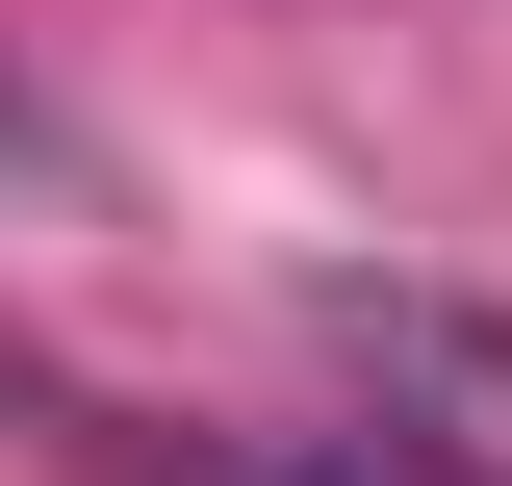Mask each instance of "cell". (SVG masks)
I'll return each mask as SVG.
<instances>
[{"instance_id": "1", "label": "cell", "mask_w": 512, "mask_h": 486, "mask_svg": "<svg viewBox=\"0 0 512 486\" xmlns=\"http://www.w3.org/2000/svg\"><path fill=\"white\" fill-rule=\"evenodd\" d=\"M256 486H487V461H461V435H282Z\"/></svg>"}]
</instances>
